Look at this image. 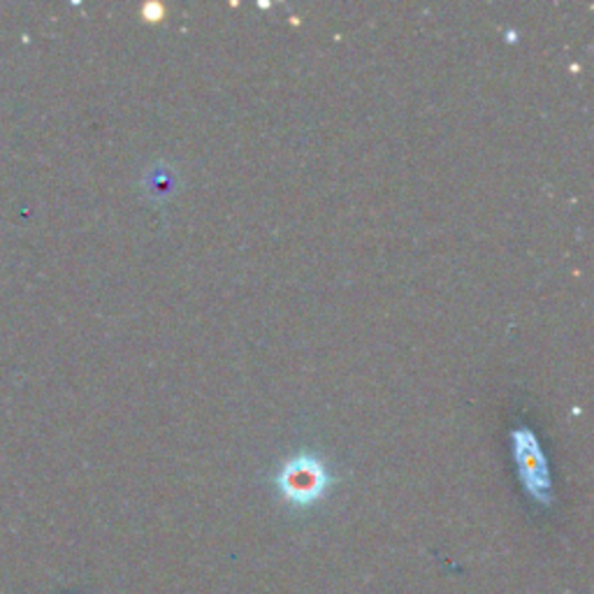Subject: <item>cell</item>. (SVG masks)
Returning <instances> with one entry per match:
<instances>
[{
  "mask_svg": "<svg viewBox=\"0 0 594 594\" xmlns=\"http://www.w3.org/2000/svg\"><path fill=\"white\" fill-rule=\"evenodd\" d=\"M277 485H279L281 497L288 504L307 508L328 495L333 478L328 469L323 467V463L316 461V457L300 455V457H293L290 463L281 467Z\"/></svg>",
  "mask_w": 594,
  "mask_h": 594,
  "instance_id": "obj_1",
  "label": "cell"
}]
</instances>
